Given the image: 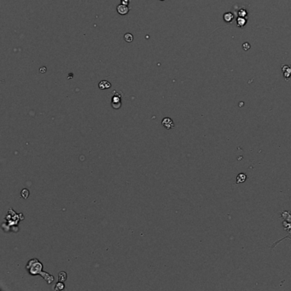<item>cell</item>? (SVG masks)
<instances>
[{
    "mask_svg": "<svg viewBox=\"0 0 291 291\" xmlns=\"http://www.w3.org/2000/svg\"><path fill=\"white\" fill-rule=\"evenodd\" d=\"M121 4L124 5H127L129 4V0H121Z\"/></svg>",
    "mask_w": 291,
    "mask_h": 291,
    "instance_id": "9a60e30c",
    "label": "cell"
},
{
    "mask_svg": "<svg viewBox=\"0 0 291 291\" xmlns=\"http://www.w3.org/2000/svg\"><path fill=\"white\" fill-rule=\"evenodd\" d=\"M233 18H234V16H233V15L231 13H225L224 15V21H226V22H230L231 20H233Z\"/></svg>",
    "mask_w": 291,
    "mask_h": 291,
    "instance_id": "ba28073f",
    "label": "cell"
},
{
    "mask_svg": "<svg viewBox=\"0 0 291 291\" xmlns=\"http://www.w3.org/2000/svg\"><path fill=\"white\" fill-rule=\"evenodd\" d=\"M283 73H284V76L285 78L287 79L288 77H290L291 76V67L290 68L289 66L285 65V66H283Z\"/></svg>",
    "mask_w": 291,
    "mask_h": 291,
    "instance_id": "5b68a950",
    "label": "cell"
},
{
    "mask_svg": "<svg viewBox=\"0 0 291 291\" xmlns=\"http://www.w3.org/2000/svg\"><path fill=\"white\" fill-rule=\"evenodd\" d=\"M20 196H21L22 198H24V199H27V197L29 196V191H28V190H27V189H23V190H21V192H20Z\"/></svg>",
    "mask_w": 291,
    "mask_h": 291,
    "instance_id": "7c38bea8",
    "label": "cell"
},
{
    "mask_svg": "<svg viewBox=\"0 0 291 291\" xmlns=\"http://www.w3.org/2000/svg\"><path fill=\"white\" fill-rule=\"evenodd\" d=\"M45 71H46V68H45V67H44V68H40V72H42V73H45Z\"/></svg>",
    "mask_w": 291,
    "mask_h": 291,
    "instance_id": "2e32d148",
    "label": "cell"
},
{
    "mask_svg": "<svg viewBox=\"0 0 291 291\" xmlns=\"http://www.w3.org/2000/svg\"><path fill=\"white\" fill-rule=\"evenodd\" d=\"M26 269L29 271V273L31 275H42V277L46 280L48 284H51L54 280V278L48 274L47 272H44L42 271L43 270V265L41 264L40 262L37 260V259H33L30 260L27 263Z\"/></svg>",
    "mask_w": 291,
    "mask_h": 291,
    "instance_id": "6da1fadb",
    "label": "cell"
},
{
    "mask_svg": "<svg viewBox=\"0 0 291 291\" xmlns=\"http://www.w3.org/2000/svg\"><path fill=\"white\" fill-rule=\"evenodd\" d=\"M67 278H68V276H67V273L65 272V271H61V272H59V274H58V281H60V282H65L66 280H67Z\"/></svg>",
    "mask_w": 291,
    "mask_h": 291,
    "instance_id": "52a82bcc",
    "label": "cell"
},
{
    "mask_svg": "<svg viewBox=\"0 0 291 291\" xmlns=\"http://www.w3.org/2000/svg\"><path fill=\"white\" fill-rule=\"evenodd\" d=\"M239 15L241 16V17H244V16H246V15H247V12H246V10H241L240 11H239Z\"/></svg>",
    "mask_w": 291,
    "mask_h": 291,
    "instance_id": "5bb4252c",
    "label": "cell"
},
{
    "mask_svg": "<svg viewBox=\"0 0 291 291\" xmlns=\"http://www.w3.org/2000/svg\"><path fill=\"white\" fill-rule=\"evenodd\" d=\"M245 24H246V20L244 19L243 17H239L238 19H237V26L239 27H243V26H245Z\"/></svg>",
    "mask_w": 291,
    "mask_h": 291,
    "instance_id": "8fae6325",
    "label": "cell"
},
{
    "mask_svg": "<svg viewBox=\"0 0 291 291\" xmlns=\"http://www.w3.org/2000/svg\"><path fill=\"white\" fill-rule=\"evenodd\" d=\"M243 48L244 50H249L250 49V45L249 43H244L243 45Z\"/></svg>",
    "mask_w": 291,
    "mask_h": 291,
    "instance_id": "4fadbf2b",
    "label": "cell"
},
{
    "mask_svg": "<svg viewBox=\"0 0 291 291\" xmlns=\"http://www.w3.org/2000/svg\"><path fill=\"white\" fill-rule=\"evenodd\" d=\"M129 10L130 9L127 7V5H124L122 4L117 6V11H118V13L120 14V15H126V14L128 13Z\"/></svg>",
    "mask_w": 291,
    "mask_h": 291,
    "instance_id": "3957f363",
    "label": "cell"
},
{
    "mask_svg": "<svg viewBox=\"0 0 291 291\" xmlns=\"http://www.w3.org/2000/svg\"><path fill=\"white\" fill-rule=\"evenodd\" d=\"M247 179V175L245 173H239L237 177V184L244 183Z\"/></svg>",
    "mask_w": 291,
    "mask_h": 291,
    "instance_id": "8992f818",
    "label": "cell"
},
{
    "mask_svg": "<svg viewBox=\"0 0 291 291\" xmlns=\"http://www.w3.org/2000/svg\"><path fill=\"white\" fill-rule=\"evenodd\" d=\"M98 86H99V88L101 89V90H105V89L110 88L111 87V84L108 81H107V80H102V81L99 83Z\"/></svg>",
    "mask_w": 291,
    "mask_h": 291,
    "instance_id": "277c9868",
    "label": "cell"
},
{
    "mask_svg": "<svg viewBox=\"0 0 291 291\" xmlns=\"http://www.w3.org/2000/svg\"><path fill=\"white\" fill-rule=\"evenodd\" d=\"M124 39H125L126 42H127V43H131V42H132V40H133V36H132V34L127 33V34H126L124 35Z\"/></svg>",
    "mask_w": 291,
    "mask_h": 291,
    "instance_id": "9c48e42d",
    "label": "cell"
},
{
    "mask_svg": "<svg viewBox=\"0 0 291 291\" xmlns=\"http://www.w3.org/2000/svg\"><path fill=\"white\" fill-rule=\"evenodd\" d=\"M162 124L163 126L166 129H167V130L173 129L174 127V122L173 121V120L170 119V118H164L162 121Z\"/></svg>",
    "mask_w": 291,
    "mask_h": 291,
    "instance_id": "7a4b0ae2",
    "label": "cell"
},
{
    "mask_svg": "<svg viewBox=\"0 0 291 291\" xmlns=\"http://www.w3.org/2000/svg\"><path fill=\"white\" fill-rule=\"evenodd\" d=\"M160 1H163V0H160Z\"/></svg>",
    "mask_w": 291,
    "mask_h": 291,
    "instance_id": "e0dca14e",
    "label": "cell"
},
{
    "mask_svg": "<svg viewBox=\"0 0 291 291\" xmlns=\"http://www.w3.org/2000/svg\"><path fill=\"white\" fill-rule=\"evenodd\" d=\"M64 288H65V285H64V284H63V282H58L56 284V286H55V288H54V290H64Z\"/></svg>",
    "mask_w": 291,
    "mask_h": 291,
    "instance_id": "30bf717a",
    "label": "cell"
}]
</instances>
